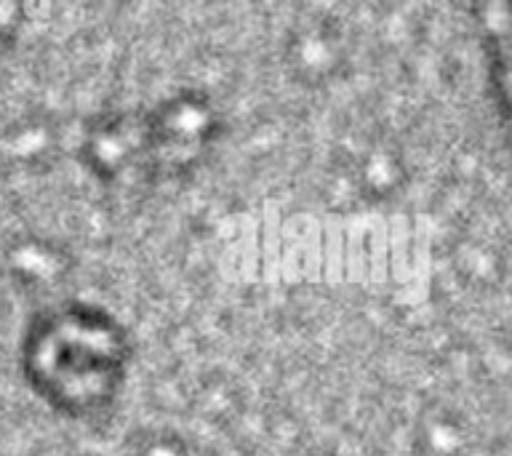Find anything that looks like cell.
Wrapping results in <instances>:
<instances>
[{
  "instance_id": "1",
  "label": "cell",
  "mask_w": 512,
  "mask_h": 456,
  "mask_svg": "<svg viewBox=\"0 0 512 456\" xmlns=\"http://www.w3.org/2000/svg\"><path fill=\"white\" fill-rule=\"evenodd\" d=\"M38 376L48 395L75 414L107 406L128 363L123 328L91 304L54 312L38 339Z\"/></svg>"
},
{
  "instance_id": "2",
  "label": "cell",
  "mask_w": 512,
  "mask_h": 456,
  "mask_svg": "<svg viewBox=\"0 0 512 456\" xmlns=\"http://www.w3.org/2000/svg\"><path fill=\"white\" fill-rule=\"evenodd\" d=\"M214 134V107L203 96L182 94L152 115H139L142 176L182 174L206 152Z\"/></svg>"
},
{
  "instance_id": "3",
  "label": "cell",
  "mask_w": 512,
  "mask_h": 456,
  "mask_svg": "<svg viewBox=\"0 0 512 456\" xmlns=\"http://www.w3.org/2000/svg\"><path fill=\"white\" fill-rule=\"evenodd\" d=\"M483 46L488 56V75L496 107L502 115L504 134L512 147V3L483 8Z\"/></svg>"
}]
</instances>
